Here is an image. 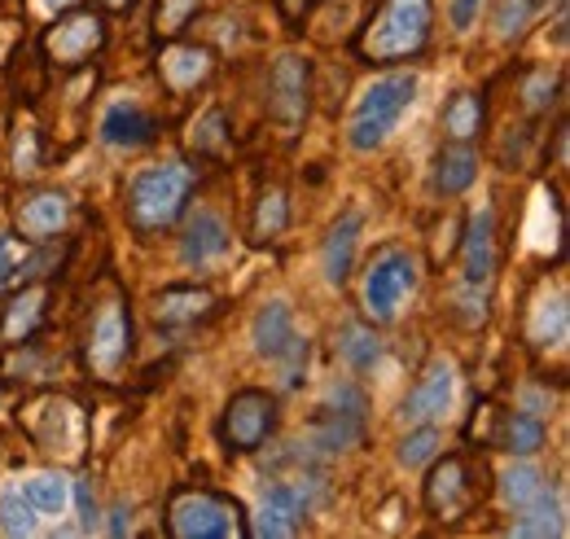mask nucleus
Instances as JSON below:
<instances>
[{"label": "nucleus", "instance_id": "nucleus-1", "mask_svg": "<svg viewBox=\"0 0 570 539\" xmlns=\"http://www.w3.org/2000/svg\"><path fill=\"white\" fill-rule=\"evenodd\" d=\"M434 36V0H382V9L360 27L352 53L368 67L413 62L430 49Z\"/></svg>", "mask_w": 570, "mask_h": 539}, {"label": "nucleus", "instance_id": "nucleus-2", "mask_svg": "<svg viewBox=\"0 0 570 539\" xmlns=\"http://www.w3.org/2000/svg\"><path fill=\"white\" fill-rule=\"evenodd\" d=\"M198 189V176L194 167L185 163H154L132 176L128 185V203H124V215H128V228L149 242V237H163L185 210H189V198Z\"/></svg>", "mask_w": 570, "mask_h": 539}, {"label": "nucleus", "instance_id": "nucleus-3", "mask_svg": "<svg viewBox=\"0 0 570 539\" xmlns=\"http://www.w3.org/2000/svg\"><path fill=\"white\" fill-rule=\"evenodd\" d=\"M413 101H417V75L413 70H386V75H377L360 92L356 110L347 119V145L356 154L382 149L391 140V133L400 128V119L413 110Z\"/></svg>", "mask_w": 570, "mask_h": 539}, {"label": "nucleus", "instance_id": "nucleus-4", "mask_svg": "<svg viewBox=\"0 0 570 539\" xmlns=\"http://www.w3.org/2000/svg\"><path fill=\"white\" fill-rule=\"evenodd\" d=\"M422 500L426 513L443 527L465 522L474 509H483L488 500V465L470 452H448L443 461H434L422 482Z\"/></svg>", "mask_w": 570, "mask_h": 539}, {"label": "nucleus", "instance_id": "nucleus-5", "mask_svg": "<svg viewBox=\"0 0 570 539\" xmlns=\"http://www.w3.org/2000/svg\"><path fill=\"white\" fill-rule=\"evenodd\" d=\"M79 355H83V369L97 378V382H119L124 369L132 364L137 355V337H132V312L124 298H106L88 330H83V342H79Z\"/></svg>", "mask_w": 570, "mask_h": 539}, {"label": "nucleus", "instance_id": "nucleus-6", "mask_svg": "<svg viewBox=\"0 0 570 539\" xmlns=\"http://www.w3.org/2000/svg\"><path fill=\"white\" fill-rule=\"evenodd\" d=\"M167 531L176 539H228L250 536L246 509L233 496L203 491V487H180L167 504Z\"/></svg>", "mask_w": 570, "mask_h": 539}, {"label": "nucleus", "instance_id": "nucleus-7", "mask_svg": "<svg viewBox=\"0 0 570 539\" xmlns=\"http://www.w3.org/2000/svg\"><path fill=\"white\" fill-rule=\"evenodd\" d=\"M277 425H282L277 395H268L259 386H242L219 412V443L228 457H250L277 434Z\"/></svg>", "mask_w": 570, "mask_h": 539}, {"label": "nucleus", "instance_id": "nucleus-8", "mask_svg": "<svg viewBox=\"0 0 570 539\" xmlns=\"http://www.w3.org/2000/svg\"><path fill=\"white\" fill-rule=\"evenodd\" d=\"M101 49H106V18L97 9H67L40 36V53L49 70H83Z\"/></svg>", "mask_w": 570, "mask_h": 539}, {"label": "nucleus", "instance_id": "nucleus-9", "mask_svg": "<svg viewBox=\"0 0 570 539\" xmlns=\"http://www.w3.org/2000/svg\"><path fill=\"white\" fill-rule=\"evenodd\" d=\"M312 115V58L282 53L268 70V119L282 136H298Z\"/></svg>", "mask_w": 570, "mask_h": 539}, {"label": "nucleus", "instance_id": "nucleus-10", "mask_svg": "<svg viewBox=\"0 0 570 539\" xmlns=\"http://www.w3.org/2000/svg\"><path fill=\"white\" fill-rule=\"evenodd\" d=\"M417 255L413 251H400V246H391V251H382L368 272H364V307H368V316L377 321V325H386V321H395L400 316V303L417 290Z\"/></svg>", "mask_w": 570, "mask_h": 539}, {"label": "nucleus", "instance_id": "nucleus-11", "mask_svg": "<svg viewBox=\"0 0 570 539\" xmlns=\"http://www.w3.org/2000/svg\"><path fill=\"white\" fill-rule=\"evenodd\" d=\"M474 412L483 416V425L479 421L470 425V439H479V448H497V452H509V457H535L544 448V439H549V430H544V421L535 412H522V408L500 412L492 404L474 408Z\"/></svg>", "mask_w": 570, "mask_h": 539}, {"label": "nucleus", "instance_id": "nucleus-12", "mask_svg": "<svg viewBox=\"0 0 570 539\" xmlns=\"http://www.w3.org/2000/svg\"><path fill=\"white\" fill-rule=\"evenodd\" d=\"M312 496H316V478L312 482H268L264 491V504H259V518H255V536L282 539V536H298L303 531V518L312 509Z\"/></svg>", "mask_w": 570, "mask_h": 539}, {"label": "nucleus", "instance_id": "nucleus-13", "mask_svg": "<svg viewBox=\"0 0 570 539\" xmlns=\"http://www.w3.org/2000/svg\"><path fill=\"white\" fill-rule=\"evenodd\" d=\"M215 53L207 45H189V40H171L163 53H158V79L171 97H189L198 88H207L215 79Z\"/></svg>", "mask_w": 570, "mask_h": 539}, {"label": "nucleus", "instance_id": "nucleus-14", "mask_svg": "<svg viewBox=\"0 0 570 539\" xmlns=\"http://www.w3.org/2000/svg\"><path fill=\"white\" fill-rule=\"evenodd\" d=\"M215 312H219L215 290L189 285V281L167 285V290H158V298H154V325H158V330H194V325L212 321Z\"/></svg>", "mask_w": 570, "mask_h": 539}, {"label": "nucleus", "instance_id": "nucleus-15", "mask_svg": "<svg viewBox=\"0 0 570 539\" xmlns=\"http://www.w3.org/2000/svg\"><path fill=\"white\" fill-rule=\"evenodd\" d=\"M71 219V198L62 189H31L13 206V224L27 242H53Z\"/></svg>", "mask_w": 570, "mask_h": 539}, {"label": "nucleus", "instance_id": "nucleus-16", "mask_svg": "<svg viewBox=\"0 0 570 539\" xmlns=\"http://www.w3.org/2000/svg\"><path fill=\"white\" fill-rule=\"evenodd\" d=\"M49 285H13V294H9V303H4V312H0V342L4 346H27L31 337L45 330V321H49Z\"/></svg>", "mask_w": 570, "mask_h": 539}, {"label": "nucleus", "instance_id": "nucleus-17", "mask_svg": "<svg viewBox=\"0 0 570 539\" xmlns=\"http://www.w3.org/2000/svg\"><path fill=\"white\" fill-rule=\"evenodd\" d=\"M452 395H456V369H452V360H434L426 373L417 378V386L409 391V400L400 404V416L409 425L439 421L452 408Z\"/></svg>", "mask_w": 570, "mask_h": 539}, {"label": "nucleus", "instance_id": "nucleus-18", "mask_svg": "<svg viewBox=\"0 0 570 539\" xmlns=\"http://www.w3.org/2000/svg\"><path fill=\"white\" fill-rule=\"evenodd\" d=\"M158 133H163L158 119L145 110L141 101H115L97 124L101 145H110V149H145V145L158 140Z\"/></svg>", "mask_w": 570, "mask_h": 539}, {"label": "nucleus", "instance_id": "nucleus-19", "mask_svg": "<svg viewBox=\"0 0 570 539\" xmlns=\"http://www.w3.org/2000/svg\"><path fill=\"white\" fill-rule=\"evenodd\" d=\"M364 443V412H347V408H330L321 404L312 416V430H307V448L321 452V457H338V452H352Z\"/></svg>", "mask_w": 570, "mask_h": 539}, {"label": "nucleus", "instance_id": "nucleus-20", "mask_svg": "<svg viewBox=\"0 0 570 539\" xmlns=\"http://www.w3.org/2000/svg\"><path fill=\"white\" fill-rule=\"evenodd\" d=\"M461 268L470 285H488L497 276V210L483 206L470 215L465 224V251H461Z\"/></svg>", "mask_w": 570, "mask_h": 539}, {"label": "nucleus", "instance_id": "nucleus-21", "mask_svg": "<svg viewBox=\"0 0 570 539\" xmlns=\"http://www.w3.org/2000/svg\"><path fill=\"white\" fill-rule=\"evenodd\" d=\"M360 233H364V215H360V210H343V215L330 224L325 251H321V259H325V281H330V285H347V276L356 268Z\"/></svg>", "mask_w": 570, "mask_h": 539}, {"label": "nucleus", "instance_id": "nucleus-22", "mask_svg": "<svg viewBox=\"0 0 570 539\" xmlns=\"http://www.w3.org/2000/svg\"><path fill=\"white\" fill-rule=\"evenodd\" d=\"M31 439L45 448V452H79V439H83V416L79 408L67 400H45L36 408V425H31Z\"/></svg>", "mask_w": 570, "mask_h": 539}, {"label": "nucleus", "instance_id": "nucleus-23", "mask_svg": "<svg viewBox=\"0 0 570 539\" xmlns=\"http://www.w3.org/2000/svg\"><path fill=\"white\" fill-rule=\"evenodd\" d=\"M479 180V154L470 140H448L439 154H434V171H430V185L439 198H456L465 194L470 185Z\"/></svg>", "mask_w": 570, "mask_h": 539}, {"label": "nucleus", "instance_id": "nucleus-24", "mask_svg": "<svg viewBox=\"0 0 570 539\" xmlns=\"http://www.w3.org/2000/svg\"><path fill=\"white\" fill-rule=\"evenodd\" d=\"M250 342H255V351L264 355V360H282L285 351L298 342V330H294V312H289V303L285 298H268L259 312H255V321H250Z\"/></svg>", "mask_w": 570, "mask_h": 539}, {"label": "nucleus", "instance_id": "nucleus-25", "mask_svg": "<svg viewBox=\"0 0 570 539\" xmlns=\"http://www.w3.org/2000/svg\"><path fill=\"white\" fill-rule=\"evenodd\" d=\"M228 224L215 215V210H198V215H189V224H185V237H180V264H189V268H203V264H212L219 259L224 251H228Z\"/></svg>", "mask_w": 570, "mask_h": 539}, {"label": "nucleus", "instance_id": "nucleus-26", "mask_svg": "<svg viewBox=\"0 0 570 539\" xmlns=\"http://www.w3.org/2000/svg\"><path fill=\"white\" fill-rule=\"evenodd\" d=\"M570 330V312H567V290H553V294H540L527 312V342L535 351H549V346H562Z\"/></svg>", "mask_w": 570, "mask_h": 539}, {"label": "nucleus", "instance_id": "nucleus-27", "mask_svg": "<svg viewBox=\"0 0 570 539\" xmlns=\"http://www.w3.org/2000/svg\"><path fill=\"white\" fill-rule=\"evenodd\" d=\"M509 536H535V539H558L567 536V513H562V496L558 491H540L531 504H522V518L509 527Z\"/></svg>", "mask_w": 570, "mask_h": 539}, {"label": "nucleus", "instance_id": "nucleus-28", "mask_svg": "<svg viewBox=\"0 0 570 539\" xmlns=\"http://www.w3.org/2000/svg\"><path fill=\"white\" fill-rule=\"evenodd\" d=\"M285 228H289V194L282 185H264L255 198V215H250V242L273 246Z\"/></svg>", "mask_w": 570, "mask_h": 539}, {"label": "nucleus", "instance_id": "nucleus-29", "mask_svg": "<svg viewBox=\"0 0 570 539\" xmlns=\"http://www.w3.org/2000/svg\"><path fill=\"white\" fill-rule=\"evenodd\" d=\"M483 119H488V110H483L479 92H452L443 115H439V128H443L448 140H479L483 136Z\"/></svg>", "mask_w": 570, "mask_h": 539}, {"label": "nucleus", "instance_id": "nucleus-30", "mask_svg": "<svg viewBox=\"0 0 570 539\" xmlns=\"http://www.w3.org/2000/svg\"><path fill=\"white\" fill-rule=\"evenodd\" d=\"M338 355L347 360L352 373H368V369L382 360V337H377L373 325L352 321V325H343V334H338Z\"/></svg>", "mask_w": 570, "mask_h": 539}, {"label": "nucleus", "instance_id": "nucleus-31", "mask_svg": "<svg viewBox=\"0 0 570 539\" xmlns=\"http://www.w3.org/2000/svg\"><path fill=\"white\" fill-rule=\"evenodd\" d=\"M189 145L198 149V158H224L228 149H233V128H228V115L212 106L198 124H194V136H189Z\"/></svg>", "mask_w": 570, "mask_h": 539}, {"label": "nucleus", "instance_id": "nucleus-32", "mask_svg": "<svg viewBox=\"0 0 570 539\" xmlns=\"http://www.w3.org/2000/svg\"><path fill=\"white\" fill-rule=\"evenodd\" d=\"M22 496L31 500L36 513H62L67 500H71V482L62 473H36L22 482Z\"/></svg>", "mask_w": 570, "mask_h": 539}, {"label": "nucleus", "instance_id": "nucleus-33", "mask_svg": "<svg viewBox=\"0 0 570 539\" xmlns=\"http://www.w3.org/2000/svg\"><path fill=\"white\" fill-rule=\"evenodd\" d=\"M540 491H544V473L535 470V465H527V461H518V465H509V470L500 473V496H504L509 509L531 504Z\"/></svg>", "mask_w": 570, "mask_h": 539}, {"label": "nucleus", "instance_id": "nucleus-34", "mask_svg": "<svg viewBox=\"0 0 570 539\" xmlns=\"http://www.w3.org/2000/svg\"><path fill=\"white\" fill-rule=\"evenodd\" d=\"M0 531L4 536H31L36 531V509L22 496V487H4L0 491Z\"/></svg>", "mask_w": 570, "mask_h": 539}, {"label": "nucleus", "instance_id": "nucleus-35", "mask_svg": "<svg viewBox=\"0 0 570 539\" xmlns=\"http://www.w3.org/2000/svg\"><path fill=\"white\" fill-rule=\"evenodd\" d=\"M203 0H158V13H154V31L158 40H180L189 31V22L198 18Z\"/></svg>", "mask_w": 570, "mask_h": 539}, {"label": "nucleus", "instance_id": "nucleus-36", "mask_svg": "<svg viewBox=\"0 0 570 539\" xmlns=\"http://www.w3.org/2000/svg\"><path fill=\"white\" fill-rule=\"evenodd\" d=\"M439 430H434V421H422L417 430H409L404 439H400V465L404 470H417V465H426L439 457Z\"/></svg>", "mask_w": 570, "mask_h": 539}, {"label": "nucleus", "instance_id": "nucleus-37", "mask_svg": "<svg viewBox=\"0 0 570 539\" xmlns=\"http://www.w3.org/2000/svg\"><path fill=\"white\" fill-rule=\"evenodd\" d=\"M540 0H500L497 4V36L500 40H518L527 36V27L535 22Z\"/></svg>", "mask_w": 570, "mask_h": 539}, {"label": "nucleus", "instance_id": "nucleus-38", "mask_svg": "<svg viewBox=\"0 0 570 539\" xmlns=\"http://www.w3.org/2000/svg\"><path fill=\"white\" fill-rule=\"evenodd\" d=\"M558 97H562V79H553L549 70H535L531 79H527V88H522V106H527V115H549V106H558Z\"/></svg>", "mask_w": 570, "mask_h": 539}, {"label": "nucleus", "instance_id": "nucleus-39", "mask_svg": "<svg viewBox=\"0 0 570 539\" xmlns=\"http://www.w3.org/2000/svg\"><path fill=\"white\" fill-rule=\"evenodd\" d=\"M40 133L31 124H18L13 128V171L18 176H36L40 171Z\"/></svg>", "mask_w": 570, "mask_h": 539}, {"label": "nucleus", "instance_id": "nucleus-40", "mask_svg": "<svg viewBox=\"0 0 570 539\" xmlns=\"http://www.w3.org/2000/svg\"><path fill=\"white\" fill-rule=\"evenodd\" d=\"M456 316H461V325L465 330H479L483 321H488V285H461V294H456Z\"/></svg>", "mask_w": 570, "mask_h": 539}, {"label": "nucleus", "instance_id": "nucleus-41", "mask_svg": "<svg viewBox=\"0 0 570 539\" xmlns=\"http://www.w3.org/2000/svg\"><path fill=\"white\" fill-rule=\"evenodd\" d=\"M22 255H27V246H18V237L0 233V290H13V285H18Z\"/></svg>", "mask_w": 570, "mask_h": 539}, {"label": "nucleus", "instance_id": "nucleus-42", "mask_svg": "<svg viewBox=\"0 0 570 539\" xmlns=\"http://www.w3.org/2000/svg\"><path fill=\"white\" fill-rule=\"evenodd\" d=\"M75 504H79V522H83V531H92V527H97V496H92V478H79V482H75Z\"/></svg>", "mask_w": 570, "mask_h": 539}, {"label": "nucleus", "instance_id": "nucleus-43", "mask_svg": "<svg viewBox=\"0 0 570 539\" xmlns=\"http://www.w3.org/2000/svg\"><path fill=\"white\" fill-rule=\"evenodd\" d=\"M273 4H277V13H282L285 22L298 31V22H307V18H312V13H316L325 0H273Z\"/></svg>", "mask_w": 570, "mask_h": 539}, {"label": "nucleus", "instance_id": "nucleus-44", "mask_svg": "<svg viewBox=\"0 0 570 539\" xmlns=\"http://www.w3.org/2000/svg\"><path fill=\"white\" fill-rule=\"evenodd\" d=\"M479 9H483V0H452L448 18H452V27H456V31H470V27H474V18H479Z\"/></svg>", "mask_w": 570, "mask_h": 539}, {"label": "nucleus", "instance_id": "nucleus-45", "mask_svg": "<svg viewBox=\"0 0 570 539\" xmlns=\"http://www.w3.org/2000/svg\"><path fill=\"white\" fill-rule=\"evenodd\" d=\"M128 527H132V513L119 504V509L110 513V527H106V531H110V536H128Z\"/></svg>", "mask_w": 570, "mask_h": 539}, {"label": "nucleus", "instance_id": "nucleus-46", "mask_svg": "<svg viewBox=\"0 0 570 539\" xmlns=\"http://www.w3.org/2000/svg\"><path fill=\"white\" fill-rule=\"evenodd\" d=\"M137 0H101V9H110V13H128Z\"/></svg>", "mask_w": 570, "mask_h": 539}, {"label": "nucleus", "instance_id": "nucleus-47", "mask_svg": "<svg viewBox=\"0 0 570 539\" xmlns=\"http://www.w3.org/2000/svg\"><path fill=\"white\" fill-rule=\"evenodd\" d=\"M67 4H75V0H40V9H45V13H62Z\"/></svg>", "mask_w": 570, "mask_h": 539}]
</instances>
